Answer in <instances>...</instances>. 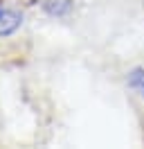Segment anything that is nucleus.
Instances as JSON below:
<instances>
[{
    "instance_id": "f257e3e1",
    "label": "nucleus",
    "mask_w": 144,
    "mask_h": 149,
    "mask_svg": "<svg viewBox=\"0 0 144 149\" xmlns=\"http://www.w3.org/2000/svg\"><path fill=\"white\" fill-rule=\"evenodd\" d=\"M23 23V14H18L16 9L9 7H0V36H9L14 34Z\"/></svg>"
},
{
    "instance_id": "f03ea898",
    "label": "nucleus",
    "mask_w": 144,
    "mask_h": 149,
    "mask_svg": "<svg viewBox=\"0 0 144 149\" xmlns=\"http://www.w3.org/2000/svg\"><path fill=\"white\" fill-rule=\"evenodd\" d=\"M43 9L47 16H54V18H65L72 11V0H45Z\"/></svg>"
},
{
    "instance_id": "7ed1b4c3",
    "label": "nucleus",
    "mask_w": 144,
    "mask_h": 149,
    "mask_svg": "<svg viewBox=\"0 0 144 149\" xmlns=\"http://www.w3.org/2000/svg\"><path fill=\"white\" fill-rule=\"evenodd\" d=\"M128 86L144 97V68H133L128 72Z\"/></svg>"
}]
</instances>
